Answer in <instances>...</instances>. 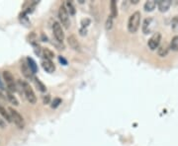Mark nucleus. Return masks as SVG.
I'll return each instance as SVG.
<instances>
[{"instance_id":"obj_1","label":"nucleus","mask_w":178,"mask_h":146,"mask_svg":"<svg viewBox=\"0 0 178 146\" xmlns=\"http://www.w3.org/2000/svg\"><path fill=\"white\" fill-rule=\"evenodd\" d=\"M140 13L139 11H136L129 18L128 21V30L130 33H136L140 28Z\"/></svg>"},{"instance_id":"obj_2","label":"nucleus","mask_w":178,"mask_h":146,"mask_svg":"<svg viewBox=\"0 0 178 146\" xmlns=\"http://www.w3.org/2000/svg\"><path fill=\"white\" fill-rule=\"evenodd\" d=\"M20 85L22 86V89H23V92L24 94H25L27 100L29 101L30 104H36L37 102V97H36V94L35 92H34V90L32 89V87L27 82H24V81H19Z\"/></svg>"},{"instance_id":"obj_3","label":"nucleus","mask_w":178,"mask_h":146,"mask_svg":"<svg viewBox=\"0 0 178 146\" xmlns=\"http://www.w3.org/2000/svg\"><path fill=\"white\" fill-rule=\"evenodd\" d=\"M8 111H9V114H10L12 122H14V123L19 127V128L23 129L24 127H25V120H24L23 117L13 108H8Z\"/></svg>"},{"instance_id":"obj_4","label":"nucleus","mask_w":178,"mask_h":146,"mask_svg":"<svg viewBox=\"0 0 178 146\" xmlns=\"http://www.w3.org/2000/svg\"><path fill=\"white\" fill-rule=\"evenodd\" d=\"M59 18L61 25H63L66 29H68L70 26V21H69V13L67 11V9L65 7V5L63 4L60 5V7L59 9Z\"/></svg>"},{"instance_id":"obj_5","label":"nucleus","mask_w":178,"mask_h":146,"mask_svg":"<svg viewBox=\"0 0 178 146\" xmlns=\"http://www.w3.org/2000/svg\"><path fill=\"white\" fill-rule=\"evenodd\" d=\"M3 79L5 80L6 84H7V88H8V91H10L11 93H14L17 91V86L16 84H15L14 81V76L12 75V73L10 71L8 70H5L3 71Z\"/></svg>"},{"instance_id":"obj_6","label":"nucleus","mask_w":178,"mask_h":146,"mask_svg":"<svg viewBox=\"0 0 178 146\" xmlns=\"http://www.w3.org/2000/svg\"><path fill=\"white\" fill-rule=\"evenodd\" d=\"M53 33H54V36L56 40L59 43H63V40H64V33H63V28H61V25L59 22H54L53 24Z\"/></svg>"},{"instance_id":"obj_7","label":"nucleus","mask_w":178,"mask_h":146,"mask_svg":"<svg viewBox=\"0 0 178 146\" xmlns=\"http://www.w3.org/2000/svg\"><path fill=\"white\" fill-rule=\"evenodd\" d=\"M160 41H161V34L159 32L154 33L152 36V38L149 40V43H148L149 48L152 49V51H154V49L158 48Z\"/></svg>"},{"instance_id":"obj_8","label":"nucleus","mask_w":178,"mask_h":146,"mask_svg":"<svg viewBox=\"0 0 178 146\" xmlns=\"http://www.w3.org/2000/svg\"><path fill=\"white\" fill-rule=\"evenodd\" d=\"M155 24H156V22L153 18H152V17L146 18L143 23V34L148 35V34L152 33L153 31V29H154Z\"/></svg>"},{"instance_id":"obj_9","label":"nucleus","mask_w":178,"mask_h":146,"mask_svg":"<svg viewBox=\"0 0 178 146\" xmlns=\"http://www.w3.org/2000/svg\"><path fill=\"white\" fill-rule=\"evenodd\" d=\"M42 67L44 68L45 71H47L48 73H53L56 70V66H54V62L51 60L49 59H43L42 60Z\"/></svg>"},{"instance_id":"obj_10","label":"nucleus","mask_w":178,"mask_h":146,"mask_svg":"<svg viewBox=\"0 0 178 146\" xmlns=\"http://www.w3.org/2000/svg\"><path fill=\"white\" fill-rule=\"evenodd\" d=\"M21 71H22L23 75L26 77L27 79H34L33 77V72L32 70L30 69L28 63H26L25 61H23L22 63H21Z\"/></svg>"},{"instance_id":"obj_11","label":"nucleus","mask_w":178,"mask_h":146,"mask_svg":"<svg viewBox=\"0 0 178 146\" xmlns=\"http://www.w3.org/2000/svg\"><path fill=\"white\" fill-rule=\"evenodd\" d=\"M171 5L170 0H159L157 2V7L160 12H166Z\"/></svg>"},{"instance_id":"obj_12","label":"nucleus","mask_w":178,"mask_h":146,"mask_svg":"<svg viewBox=\"0 0 178 146\" xmlns=\"http://www.w3.org/2000/svg\"><path fill=\"white\" fill-rule=\"evenodd\" d=\"M67 42H68L69 45L74 49V51H80V45H79V43L76 40L75 36H69L67 38Z\"/></svg>"},{"instance_id":"obj_13","label":"nucleus","mask_w":178,"mask_h":146,"mask_svg":"<svg viewBox=\"0 0 178 146\" xmlns=\"http://www.w3.org/2000/svg\"><path fill=\"white\" fill-rule=\"evenodd\" d=\"M156 4H157V2L154 1V0H149V1H146L145 3L143 8H145V10L146 12H152V11H153V9L155 8Z\"/></svg>"},{"instance_id":"obj_14","label":"nucleus","mask_w":178,"mask_h":146,"mask_svg":"<svg viewBox=\"0 0 178 146\" xmlns=\"http://www.w3.org/2000/svg\"><path fill=\"white\" fill-rule=\"evenodd\" d=\"M27 63H28L30 69L32 70V72L34 74L38 72V65H37L36 61L34 60L32 57H27Z\"/></svg>"},{"instance_id":"obj_15","label":"nucleus","mask_w":178,"mask_h":146,"mask_svg":"<svg viewBox=\"0 0 178 146\" xmlns=\"http://www.w3.org/2000/svg\"><path fill=\"white\" fill-rule=\"evenodd\" d=\"M169 46L168 45H161V46H159L158 49H157V54L159 56H161V57H164V56H166L167 54H168V51H169Z\"/></svg>"},{"instance_id":"obj_16","label":"nucleus","mask_w":178,"mask_h":146,"mask_svg":"<svg viewBox=\"0 0 178 146\" xmlns=\"http://www.w3.org/2000/svg\"><path fill=\"white\" fill-rule=\"evenodd\" d=\"M110 8H111V16L113 18L118 16V6H117V2L115 0H112L111 3H110Z\"/></svg>"},{"instance_id":"obj_17","label":"nucleus","mask_w":178,"mask_h":146,"mask_svg":"<svg viewBox=\"0 0 178 146\" xmlns=\"http://www.w3.org/2000/svg\"><path fill=\"white\" fill-rule=\"evenodd\" d=\"M6 95H7L8 101L10 102L11 104H13L14 106H19V101H18V99L14 96L13 93H11L10 91H7L6 92Z\"/></svg>"},{"instance_id":"obj_18","label":"nucleus","mask_w":178,"mask_h":146,"mask_svg":"<svg viewBox=\"0 0 178 146\" xmlns=\"http://www.w3.org/2000/svg\"><path fill=\"white\" fill-rule=\"evenodd\" d=\"M43 56H44L45 59L51 60L54 57V54L49 48H43Z\"/></svg>"},{"instance_id":"obj_19","label":"nucleus","mask_w":178,"mask_h":146,"mask_svg":"<svg viewBox=\"0 0 178 146\" xmlns=\"http://www.w3.org/2000/svg\"><path fill=\"white\" fill-rule=\"evenodd\" d=\"M0 114L4 117V119L7 120L8 123H11L12 120H11V117H10V114H9V112L6 111V109L4 107H2L1 105H0Z\"/></svg>"},{"instance_id":"obj_20","label":"nucleus","mask_w":178,"mask_h":146,"mask_svg":"<svg viewBox=\"0 0 178 146\" xmlns=\"http://www.w3.org/2000/svg\"><path fill=\"white\" fill-rule=\"evenodd\" d=\"M34 82H35V84H36V86L38 87V89L40 90L41 92H46L47 91V87L45 86V84L43 83L41 80H40L39 78H37V77H34Z\"/></svg>"},{"instance_id":"obj_21","label":"nucleus","mask_w":178,"mask_h":146,"mask_svg":"<svg viewBox=\"0 0 178 146\" xmlns=\"http://www.w3.org/2000/svg\"><path fill=\"white\" fill-rule=\"evenodd\" d=\"M65 7L67 9V11H68V13L69 15H75L76 13V10H75V7H74V5L72 4V2H70V1H67L65 2Z\"/></svg>"},{"instance_id":"obj_22","label":"nucleus","mask_w":178,"mask_h":146,"mask_svg":"<svg viewBox=\"0 0 178 146\" xmlns=\"http://www.w3.org/2000/svg\"><path fill=\"white\" fill-rule=\"evenodd\" d=\"M169 48L174 51H178V36H175L172 38V40H171L170 42Z\"/></svg>"},{"instance_id":"obj_23","label":"nucleus","mask_w":178,"mask_h":146,"mask_svg":"<svg viewBox=\"0 0 178 146\" xmlns=\"http://www.w3.org/2000/svg\"><path fill=\"white\" fill-rule=\"evenodd\" d=\"M105 27H106V30H111L112 29V27H113V17L111 16V15L107 18Z\"/></svg>"},{"instance_id":"obj_24","label":"nucleus","mask_w":178,"mask_h":146,"mask_svg":"<svg viewBox=\"0 0 178 146\" xmlns=\"http://www.w3.org/2000/svg\"><path fill=\"white\" fill-rule=\"evenodd\" d=\"M60 104H61V99H60V98H54V101L51 102V108L56 109V108L59 107Z\"/></svg>"},{"instance_id":"obj_25","label":"nucleus","mask_w":178,"mask_h":146,"mask_svg":"<svg viewBox=\"0 0 178 146\" xmlns=\"http://www.w3.org/2000/svg\"><path fill=\"white\" fill-rule=\"evenodd\" d=\"M89 24H90V20H89V19H83L81 21V27L82 28L87 27Z\"/></svg>"},{"instance_id":"obj_26","label":"nucleus","mask_w":178,"mask_h":146,"mask_svg":"<svg viewBox=\"0 0 178 146\" xmlns=\"http://www.w3.org/2000/svg\"><path fill=\"white\" fill-rule=\"evenodd\" d=\"M50 101H51V96H50V95H46V96H44V98H43V102H44L45 105H47V104L50 103Z\"/></svg>"},{"instance_id":"obj_27","label":"nucleus","mask_w":178,"mask_h":146,"mask_svg":"<svg viewBox=\"0 0 178 146\" xmlns=\"http://www.w3.org/2000/svg\"><path fill=\"white\" fill-rule=\"evenodd\" d=\"M59 60L60 61V62H63V65H66L67 64V61L64 59V58L63 57V56H59Z\"/></svg>"},{"instance_id":"obj_28","label":"nucleus","mask_w":178,"mask_h":146,"mask_svg":"<svg viewBox=\"0 0 178 146\" xmlns=\"http://www.w3.org/2000/svg\"><path fill=\"white\" fill-rule=\"evenodd\" d=\"M172 24H173V26H178V16H176V17L173 19Z\"/></svg>"},{"instance_id":"obj_29","label":"nucleus","mask_w":178,"mask_h":146,"mask_svg":"<svg viewBox=\"0 0 178 146\" xmlns=\"http://www.w3.org/2000/svg\"><path fill=\"white\" fill-rule=\"evenodd\" d=\"M5 123H4V120H3L1 117H0V127H2V128H4L5 127Z\"/></svg>"},{"instance_id":"obj_30","label":"nucleus","mask_w":178,"mask_h":146,"mask_svg":"<svg viewBox=\"0 0 178 146\" xmlns=\"http://www.w3.org/2000/svg\"><path fill=\"white\" fill-rule=\"evenodd\" d=\"M131 2H132V3H134V4H137V3L139 2V0H132Z\"/></svg>"},{"instance_id":"obj_31","label":"nucleus","mask_w":178,"mask_h":146,"mask_svg":"<svg viewBox=\"0 0 178 146\" xmlns=\"http://www.w3.org/2000/svg\"><path fill=\"white\" fill-rule=\"evenodd\" d=\"M0 87H1V88H2V87H3V85H2V83H1V81H0Z\"/></svg>"}]
</instances>
